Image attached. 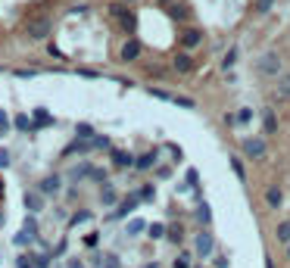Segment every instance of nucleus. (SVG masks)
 I'll use <instances>...</instances> for the list:
<instances>
[{
  "instance_id": "obj_1",
  "label": "nucleus",
  "mask_w": 290,
  "mask_h": 268,
  "mask_svg": "<svg viewBox=\"0 0 290 268\" xmlns=\"http://www.w3.org/2000/svg\"><path fill=\"white\" fill-rule=\"evenodd\" d=\"M256 72H259V75H268V78H278V75H281V56H278L275 50L262 53V56L256 59Z\"/></svg>"
},
{
  "instance_id": "obj_2",
  "label": "nucleus",
  "mask_w": 290,
  "mask_h": 268,
  "mask_svg": "<svg viewBox=\"0 0 290 268\" xmlns=\"http://www.w3.org/2000/svg\"><path fill=\"white\" fill-rule=\"evenodd\" d=\"M25 31H28L31 41H44V37H50V31H53V22L47 16H37V19H31L25 25Z\"/></svg>"
},
{
  "instance_id": "obj_3",
  "label": "nucleus",
  "mask_w": 290,
  "mask_h": 268,
  "mask_svg": "<svg viewBox=\"0 0 290 268\" xmlns=\"http://www.w3.org/2000/svg\"><path fill=\"white\" fill-rule=\"evenodd\" d=\"M109 16L119 19V25L125 28V31H134V28H138V19H134V13H128L125 4H112V7H109Z\"/></svg>"
},
{
  "instance_id": "obj_4",
  "label": "nucleus",
  "mask_w": 290,
  "mask_h": 268,
  "mask_svg": "<svg viewBox=\"0 0 290 268\" xmlns=\"http://www.w3.org/2000/svg\"><path fill=\"white\" fill-rule=\"evenodd\" d=\"M240 150H243L250 159H262L268 147H265V137H246V140L240 143Z\"/></svg>"
},
{
  "instance_id": "obj_5",
  "label": "nucleus",
  "mask_w": 290,
  "mask_h": 268,
  "mask_svg": "<svg viewBox=\"0 0 290 268\" xmlns=\"http://www.w3.org/2000/svg\"><path fill=\"white\" fill-rule=\"evenodd\" d=\"M194 250H197V256H200V259L212 256V250H216V240H212V234H209V231H200V234L194 237Z\"/></svg>"
},
{
  "instance_id": "obj_6",
  "label": "nucleus",
  "mask_w": 290,
  "mask_h": 268,
  "mask_svg": "<svg viewBox=\"0 0 290 268\" xmlns=\"http://www.w3.org/2000/svg\"><path fill=\"white\" fill-rule=\"evenodd\" d=\"M275 94L281 100H290V72H281L278 75V81H275Z\"/></svg>"
},
{
  "instance_id": "obj_7",
  "label": "nucleus",
  "mask_w": 290,
  "mask_h": 268,
  "mask_svg": "<svg viewBox=\"0 0 290 268\" xmlns=\"http://www.w3.org/2000/svg\"><path fill=\"white\" fill-rule=\"evenodd\" d=\"M200 41H203V31H200V28H187V31L181 34V47H184V50H190V47H197Z\"/></svg>"
},
{
  "instance_id": "obj_8",
  "label": "nucleus",
  "mask_w": 290,
  "mask_h": 268,
  "mask_svg": "<svg viewBox=\"0 0 290 268\" xmlns=\"http://www.w3.org/2000/svg\"><path fill=\"white\" fill-rule=\"evenodd\" d=\"M172 66H175V72H178V75H187V72L194 69V59H190V53H178Z\"/></svg>"
},
{
  "instance_id": "obj_9",
  "label": "nucleus",
  "mask_w": 290,
  "mask_h": 268,
  "mask_svg": "<svg viewBox=\"0 0 290 268\" xmlns=\"http://www.w3.org/2000/svg\"><path fill=\"white\" fill-rule=\"evenodd\" d=\"M138 56H141V41H125V47H122V59L131 63Z\"/></svg>"
},
{
  "instance_id": "obj_10",
  "label": "nucleus",
  "mask_w": 290,
  "mask_h": 268,
  "mask_svg": "<svg viewBox=\"0 0 290 268\" xmlns=\"http://www.w3.org/2000/svg\"><path fill=\"white\" fill-rule=\"evenodd\" d=\"M262 131H265V134H275V131H278V116H275L272 109L262 112Z\"/></svg>"
},
{
  "instance_id": "obj_11",
  "label": "nucleus",
  "mask_w": 290,
  "mask_h": 268,
  "mask_svg": "<svg viewBox=\"0 0 290 268\" xmlns=\"http://www.w3.org/2000/svg\"><path fill=\"white\" fill-rule=\"evenodd\" d=\"M265 200H268L272 209H278V206L284 203V197H281V190H278V187H268V190H265Z\"/></svg>"
},
{
  "instance_id": "obj_12",
  "label": "nucleus",
  "mask_w": 290,
  "mask_h": 268,
  "mask_svg": "<svg viewBox=\"0 0 290 268\" xmlns=\"http://www.w3.org/2000/svg\"><path fill=\"white\" fill-rule=\"evenodd\" d=\"M275 237H278V240H281L284 246L290 243V221H281V224H278V231H275Z\"/></svg>"
},
{
  "instance_id": "obj_13",
  "label": "nucleus",
  "mask_w": 290,
  "mask_h": 268,
  "mask_svg": "<svg viewBox=\"0 0 290 268\" xmlns=\"http://www.w3.org/2000/svg\"><path fill=\"white\" fill-rule=\"evenodd\" d=\"M169 13H172L175 19H187V16H190V13H187V7H184V4H175V0L169 4Z\"/></svg>"
},
{
  "instance_id": "obj_14",
  "label": "nucleus",
  "mask_w": 290,
  "mask_h": 268,
  "mask_svg": "<svg viewBox=\"0 0 290 268\" xmlns=\"http://www.w3.org/2000/svg\"><path fill=\"white\" fill-rule=\"evenodd\" d=\"M228 162H231V169H234V175H237V181H246V172H243V162H240L237 156H231Z\"/></svg>"
},
{
  "instance_id": "obj_15",
  "label": "nucleus",
  "mask_w": 290,
  "mask_h": 268,
  "mask_svg": "<svg viewBox=\"0 0 290 268\" xmlns=\"http://www.w3.org/2000/svg\"><path fill=\"white\" fill-rule=\"evenodd\" d=\"M112 162H115V166H131V156H128V153H119V150H115V153H112Z\"/></svg>"
},
{
  "instance_id": "obj_16",
  "label": "nucleus",
  "mask_w": 290,
  "mask_h": 268,
  "mask_svg": "<svg viewBox=\"0 0 290 268\" xmlns=\"http://www.w3.org/2000/svg\"><path fill=\"white\" fill-rule=\"evenodd\" d=\"M153 162H156V150H153V153H147V156H141V159H138V169H150Z\"/></svg>"
},
{
  "instance_id": "obj_17",
  "label": "nucleus",
  "mask_w": 290,
  "mask_h": 268,
  "mask_svg": "<svg viewBox=\"0 0 290 268\" xmlns=\"http://www.w3.org/2000/svg\"><path fill=\"white\" fill-rule=\"evenodd\" d=\"M25 206H28V209H34V212H37V209H41V206H44V200H41V197H37V194H31V197H25Z\"/></svg>"
},
{
  "instance_id": "obj_18",
  "label": "nucleus",
  "mask_w": 290,
  "mask_h": 268,
  "mask_svg": "<svg viewBox=\"0 0 290 268\" xmlns=\"http://www.w3.org/2000/svg\"><path fill=\"white\" fill-rule=\"evenodd\" d=\"M234 119H237L240 125H246V122H250V119H253V109H240V112H237V116H234Z\"/></svg>"
},
{
  "instance_id": "obj_19",
  "label": "nucleus",
  "mask_w": 290,
  "mask_h": 268,
  "mask_svg": "<svg viewBox=\"0 0 290 268\" xmlns=\"http://www.w3.org/2000/svg\"><path fill=\"white\" fill-rule=\"evenodd\" d=\"M41 187H44L47 190V194H50V190H53V194H56V190H60V178H47L44 184H41Z\"/></svg>"
},
{
  "instance_id": "obj_20",
  "label": "nucleus",
  "mask_w": 290,
  "mask_h": 268,
  "mask_svg": "<svg viewBox=\"0 0 290 268\" xmlns=\"http://www.w3.org/2000/svg\"><path fill=\"white\" fill-rule=\"evenodd\" d=\"M172 103H178V106H184V109H194V106H197L190 97H172Z\"/></svg>"
},
{
  "instance_id": "obj_21",
  "label": "nucleus",
  "mask_w": 290,
  "mask_h": 268,
  "mask_svg": "<svg viewBox=\"0 0 290 268\" xmlns=\"http://www.w3.org/2000/svg\"><path fill=\"white\" fill-rule=\"evenodd\" d=\"M234 59H237V47H231V50L225 53V69H231V66H234Z\"/></svg>"
},
{
  "instance_id": "obj_22",
  "label": "nucleus",
  "mask_w": 290,
  "mask_h": 268,
  "mask_svg": "<svg viewBox=\"0 0 290 268\" xmlns=\"http://www.w3.org/2000/svg\"><path fill=\"white\" fill-rule=\"evenodd\" d=\"M272 7H275V0H256V10L259 13H268Z\"/></svg>"
},
{
  "instance_id": "obj_23",
  "label": "nucleus",
  "mask_w": 290,
  "mask_h": 268,
  "mask_svg": "<svg viewBox=\"0 0 290 268\" xmlns=\"http://www.w3.org/2000/svg\"><path fill=\"white\" fill-rule=\"evenodd\" d=\"M175 268H190V259H187V256H178V259H175Z\"/></svg>"
},
{
  "instance_id": "obj_24",
  "label": "nucleus",
  "mask_w": 290,
  "mask_h": 268,
  "mask_svg": "<svg viewBox=\"0 0 290 268\" xmlns=\"http://www.w3.org/2000/svg\"><path fill=\"white\" fill-rule=\"evenodd\" d=\"M150 234H153V237H162V234H165V228H162V224H153V228H150Z\"/></svg>"
},
{
  "instance_id": "obj_25",
  "label": "nucleus",
  "mask_w": 290,
  "mask_h": 268,
  "mask_svg": "<svg viewBox=\"0 0 290 268\" xmlns=\"http://www.w3.org/2000/svg\"><path fill=\"white\" fill-rule=\"evenodd\" d=\"M103 265H106V268H119V259H115V256H106V262H103Z\"/></svg>"
},
{
  "instance_id": "obj_26",
  "label": "nucleus",
  "mask_w": 290,
  "mask_h": 268,
  "mask_svg": "<svg viewBox=\"0 0 290 268\" xmlns=\"http://www.w3.org/2000/svg\"><path fill=\"white\" fill-rule=\"evenodd\" d=\"M131 234H138V231H144V221H131V228H128Z\"/></svg>"
},
{
  "instance_id": "obj_27",
  "label": "nucleus",
  "mask_w": 290,
  "mask_h": 268,
  "mask_svg": "<svg viewBox=\"0 0 290 268\" xmlns=\"http://www.w3.org/2000/svg\"><path fill=\"white\" fill-rule=\"evenodd\" d=\"M78 134L81 137H91V125H78Z\"/></svg>"
},
{
  "instance_id": "obj_28",
  "label": "nucleus",
  "mask_w": 290,
  "mask_h": 268,
  "mask_svg": "<svg viewBox=\"0 0 290 268\" xmlns=\"http://www.w3.org/2000/svg\"><path fill=\"white\" fill-rule=\"evenodd\" d=\"M69 268H85V265H81V262H69Z\"/></svg>"
},
{
  "instance_id": "obj_29",
  "label": "nucleus",
  "mask_w": 290,
  "mask_h": 268,
  "mask_svg": "<svg viewBox=\"0 0 290 268\" xmlns=\"http://www.w3.org/2000/svg\"><path fill=\"white\" fill-rule=\"evenodd\" d=\"M265 268H275V262H272V259H268V256H265Z\"/></svg>"
},
{
  "instance_id": "obj_30",
  "label": "nucleus",
  "mask_w": 290,
  "mask_h": 268,
  "mask_svg": "<svg viewBox=\"0 0 290 268\" xmlns=\"http://www.w3.org/2000/svg\"><path fill=\"white\" fill-rule=\"evenodd\" d=\"M19 268H31V265H25V259H22V262H19Z\"/></svg>"
},
{
  "instance_id": "obj_31",
  "label": "nucleus",
  "mask_w": 290,
  "mask_h": 268,
  "mask_svg": "<svg viewBox=\"0 0 290 268\" xmlns=\"http://www.w3.org/2000/svg\"><path fill=\"white\" fill-rule=\"evenodd\" d=\"M284 253H287V259H290V243H287V250H284Z\"/></svg>"
},
{
  "instance_id": "obj_32",
  "label": "nucleus",
  "mask_w": 290,
  "mask_h": 268,
  "mask_svg": "<svg viewBox=\"0 0 290 268\" xmlns=\"http://www.w3.org/2000/svg\"><path fill=\"white\" fill-rule=\"evenodd\" d=\"M169 4H172V0H162V7H169Z\"/></svg>"
},
{
  "instance_id": "obj_33",
  "label": "nucleus",
  "mask_w": 290,
  "mask_h": 268,
  "mask_svg": "<svg viewBox=\"0 0 290 268\" xmlns=\"http://www.w3.org/2000/svg\"><path fill=\"white\" fill-rule=\"evenodd\" d=\"M125 4H134V0H125Z\"/></svg>"
},
{
  "instance_id": "obj_34",
  "label": "nucleus",
  "mask_w": 290,
  "mask_h": 268,
  "mask_svg": "<svg viewBox=\"0 0 290 268\" xmlns=\"http://www.w3.org/2000/svg\"><path fill=\"white\" fill-rule=\"evenodd\" d=\"M147 268H156V265H147Z\"/></svg>"
}]
</instances>
